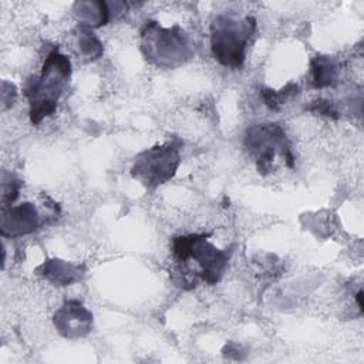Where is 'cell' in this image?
Segmentation results:
<instances>
[{
    "label": "cell",
    "mask_w": 364,
    "mask_h": 364,
    "mask_svg": "<svg viewBox=\"0 0 364 364\" xmlns=\"http://www.w3.org/2000/svg\"><path fill=\"white\" fill-rule=\"evenodd\" d=\"M70 77V58L58 48L50 50L43 61L41 73L31 75L23 85V92L30 107L28 115L31 124L38 125L46 117L54 114Z\"/></svg>",
    "instance_id": "1"
},
{
    "label": "cell",
    "mask_w": 364,
    "mask_h": 364,
    "mask_svg": "<svg viewBox=\"0 0 364 364\" xmlns=\"http://www.w3.org/2000/svg\"><path fill=\"white\" fill-rule=\"evenodd\" d=\"M253 16L219 14L210 23V50L215 60L232 70L243 67L247 44L255 33Z\"/></svg>",
    "instance_id": "2"
},
{
    "label": "cell",
    "mask_w": 364,
    "mask_h": 364,
    "mask_svg": "<svg viewBox=\"0 0 364 364\" xmlns=\"http://www.w3.org/2000/svg\"><path fill=\"white\" fill-rule=\"evenodd\" d=\"M141 51L151 64L162 68L178 67L193 54L192 44L179 26L164 28L154 20L141 28Z\"/></svg>",
    "instance_id": "3"
},
{
    "label": "cell",
    "mask_w": 364,
    "mask_h": 364,
    "mask_svg": "<svg viewBox=\"0 0 364 364\" xmlns=\"http://www.w3.org/2000/svg\"><path fill=\"white\" fill-rule=\"evenodd\" d=\"M208 237L206 233L175 236L171 247L176 263L193 260L199 267V277L208 284H216L228 269L230 250L218 249Z\"/></svg>",
    "instance_id": "4"
},
{
    "label": "cell",
    "mask_w": 364,
    "mask_h": 364,
    "mask_svg": "<svg viewBox=\"0 0 364 364\" xmlns=\"http://www.w3.org/2000/svg\"><path fill=\"white\" fill-rule=\"evenodd\" d=\"M245 146L255 158L256 168L262 175L273 171V162L277 154L284 158L289 168L294 166V156L286 131L279 124H256L247 128L245 134Z\"/></svg>",
    "instance_id": "5"
},
{
    "label": "cell",
    "mask_w": 364,
    "mask_h": 364,
    "mask_svg": "<svg viewBox=\"0 0 364 364\" xmlns=\"http://www.w3.org/2000/svg\"><path fill=\"white\" fill-rule=\"evenodd\" d=\"M179 164L181 144L169 141L138 154L131 168V175L145 188L154 189L172 179Z\"/></svg>",
    "instance_id": "6"
},
{
    "label": "cell",
    "mask_w": 364,
    "mask_h": 364,
    "mask_svg": "<svg viewBox=\"0 0 364 364\" xmlns=\"http://www.w3.org/2000/svg\"><path fill=\"white\" fill-rule=\"evenodd\" d=\"M92 313L78 300H67L53 316L57 331L70 340L85 337L92 328Z\"/></svg>",
    "instance_id": "7"
},
{
    "label": "cell",
    "mask_w": 364,
    "mask_h": 364,
    "mask_svg": "<svg viewBox=\"0 0 364 364\" xmlns=\"http://www.w3.org/2000/svg\"><path fill=\"white\" fill-rule=\"evenodd\" d=\"M41 222V215L31 202H23L17 206H6L1 208L0 233L3 237H20L33 233L38 229Z\"/></svg>",
    "instance_id": "8"
},
{
    "label": "cell",
    "mask_w": 364,
    "mask_h": 364,
    "mask_svg": "<svg viewBox=\"0 0 364 364\" xmlns=\"http://www.w3.org/2000/svg\"><path fill=\"white\" fill-rule=\"evenodd\" d=\"M37 272L46 280L57 286H70L80 282L85 274L82 264H75L63 259H47L37 267Z\"/></svg>",
    "instance_id": "9"
},
{
    "label": "cell",
    "mask_w": 364,
    "mask_h": 364,
    "mask_svg": "<svg viewBox=\"0 0 364 364\" xmlns=\"http://www.w3.org/2000/svg\"><path fill=\"white\" fill-rule=\"evenodd\" d=\"M74 16L80 24L90 28L105 26L111 18V6L107 1H77L74 4Z\"/></svg>",
    "instance_id": "10"
},
{
    "label": "cell",
    "mask_w": 364,
    "mask_h": 364,
    "mask_svg": "<svg viewBox=\"0 0 364 364\" xmlns=\"http://www.w3.org/2000/svg\"><path fill=\"white\" fill-rule=\"evenodd\" d=\"M338 80V64L328 55H316L310 61V82L314 88L333 87Z\"/></svg>",
    "instance_id": "11"
},
{
    "label": "cell",
    "mask_w": 364,
    "mask_h": 364,
    "mask_svg": "<svg viewBox=\"0 0 364 364\" xmlns=\"http://www.w3.org/2000/svg\"><path fill=\"white\" fill-rule=\"evenodd\" d=\"M75 37H77V48L78 53L85 58L87 61L97 60L102 55L104 47L101 40L94 34L92 28L80 24L75 28Z\"/></svg>",
    "instance_id": "12"
},
{
    "label": "cell",
    "mask_w": 364,
    "mask_h": 364,
    "mask_svg": "<svg viewBox=\"0 0 364 364\" xmlns=\"http://www.w3.org/2000/svg\"><path fill=\"white\" fill-rule=\"evenodd\" d=\"M300 94V87L294 82L286 84L282 90L274 91L267 87L260 88V98L263 100L264 105L270 108L272 111H279L282 105H284L287 101L293 100Z\"/></svg>",
    "instance_id": "13"
},
{
    "label": "cell",
    "mask_w": 364,
    "mask_h": 364,
    "mask_svg": "<svg viewBox=\"0 0 364 364\" xmlns=\"http://www.w3.org/2000/svg\"><path fill=\"white\" fill-rule=\"evenodd\" d=\"M20 188V179H17L11 172H1V208L13 205V202L18 198Z\"/></svg>",
    "instance_id": "14"
},
{
    "label": "cell",
    "mask_w": 364,
    "mask_h": 364,
    "mask_svg": "<svg viewBox=\"0 0 364 364\" xmlns=\"http://www.w3.org/2000/svg\"><path fill=\"white\" fill-rule=\"evenodd\" d=\"M306 108H307L310 112H314V114H318V115H323V117H327V118H333V119H337V118H338V109H337V107L334 105L333 101L326 100V98L314 100V101H311V104H309Z\"/></svg>",
    "instance_id": "15"
},
{
    "label": "cell",
    "mask_w": 364,
    "mask_h": 364,
    "mask_svg": "<svg viewBox=\"0 0 364 364\" xmlns=\"http://www.w3.org/2000/svg\"><path fill=\"white\" fill-rule=\"evenodd\" d=\"M16 97H17L16 87L11 82L4 80L1 82V109L4 111L7 108H10L14 104Z\"/></svg>",
    "instance_id": "16"
},
{
    "label": "cell",
    "mask_w": 364,
    "mask_h": 364,
    "mask_svg": "<svg viewBox=\"0 0 364 364\" xmlns=\"http://www.w3.org/2000/svg\"><path fill=\"white\" fill-rule=\"evenodd\" d=\"M361 296H363V291H361V290H358V293H357V296H355V300H357V303H358V307H360V310H363V301H361Z\"/></svg>",
    "instance_id": "17"
}]
</instances>
